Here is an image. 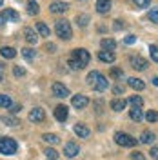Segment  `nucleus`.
<instances>
[{"label":"nucleus","instance_id":"ddd939ff","mask_svg":"<svg viewBox=\"0 0 158 160\" xmlns=\"http://www.w3.org/2000/svg\"><path fill=\"white\" fill-rule=\"evenodd\" d=\"M2 18L6 20V22H20V15L15 9L7 8V9L2 11Z\"/></svg>","mask_w":158,"mask_h":160},{"label":"nucleus","instance_id":"37998d69","mask_svg":"<svg viewBox=\"0 0 158 160\" xmlns=\"http://www.w3.org/2000/svg\"><path fill=\"white\" fill-rule=\"evenodd\" d=\"M131 158L133 160H144V155H142L140 151H133V153H131Z\"/></svg>","mask_w":158,"mask_h":160},{"label":"nucleus","instance_id":"79ce46f5","mask_svg":"<svg viewBox=\"0 0 158 160\" xmlns=\"http://www.w3.org/2000/svg\"><path fill=\"white\" fill-rule=\"evenodd\" d=\"M135 42H136V37H135V35H129V37H126V38H124V44H127V46L135 44Z\"/></svg>","mask_w":158,"mask_h":160},{"label":"nucleus","instance_id":"20e7f679","mask_svg":"<svg viewBox=\"0 0 158 160\" xmlns=\"http://www.w3.org/2000/svg\"><path fill=\"white\" fill-rule=\"evenodd\" d=\"M129 64H131V68L136 71H146L149 66V62L144 57H140V55H133V57H129Z\"/></svg>","mask_w":158,"mask_h":160},{"label":"nucleus","instance_id":"aec40b11","mask_svg":"<svg viewBox=\"0 0 158 160\" xmlns=\"http://www.w3.org/2000/svg\"><path fill=\"white\" fill-rule=\"evenodd\" d=\"M100 46H102V49H104V51H115V48H116V42H115L113 38H102Z\"/></svg>","mask_w":158,"mask_h":160},{"label":"nucleus","instance_id":"a878e982","mask_svg":"<svg viewBox=\"0 0 158 160\" xmlns=\"http://www.w3.org/2000/svg\"><path fill=\"white\" fill-rule=\"evenodd\" d=\"M0 55H2L4 58L11 60V58L17 57V49H13V48H2V49H0Z\"/></svg>","mask_w":158,"mask_h":160},{"label":"nucleus","instance_id":"b1692460","mask_svg":"<svg viewBox=\"0 0 158 160\" xmlns=\"http://www.w3.org/2000/svg\"><path fill=\"white\" fill-rule=\"evenodd\" d=\"M20 53H22V57L27 60V62H33V60H35V57H37L35 49H31V48H24V49H20Z\"/></svg>","mask_w":158,"mask_h":160},{"label":"nucleus","instance_id":"7c9ffc66","mask_svg":"<svg viewBox=\"0 0 158 160\" xmlns=\"http://www.w3.org/2000/svg\"><path fill=\"white\" fill-rule=\"evenodd\" d=\"M67 66H69L73 71H80V69H84V66L80 64L78 60H75V58H69V62H67Z\"/></svg>","mask_w":158,"mask_h":160},{"label":"nucleus","instance_id":"412c9836","mask_svg":"<svg viewBox=\"0 0 158 160\" xmlns=\"http://www.w3.org/2000/svg\"><path fill=\"white\" fill-rule=\"evenodd\" d=\"M0 120H2L6 126H18V124H20V120L17 118V117H11V115H2Z\"/></svg>","mask_w":158,"mask_h":160},{"label":"nucleus","instance_id":"bb28decb","mask_svg":"<svg viewBox=\"0 0 158 160\" xmlns=\"http://www.w3.org/2000/svg\"><path fill=\"white\" fill-rule=\"evenodd\" d=\"M140 142H142V144H151V142H155V133L144 131V133L140 135Z\"/></svg>","mask_w":158,"mask_h":160},{"label":"nucleus","instance_id":"2f4dec72","mask_svg":"<svg viewBox=\"0 0 158 160\" xmlns=\"http://www.w3.org/2000/svg\"><path fill=\"white\" fill-rule=\"evenodd\" d=\"M87 22H89V17H87V15H77V24H78V26L86 28V26H87Z\"/></svg>","mask_w":158,"mask_h":160},{"label":"nucleus","instance_id":"72a5a7b5","mask_svg":"<svg viewBox=\"0 0 158 160\" xmlns=\"http://www.w3.org/2000/svg\"><path fill=\"white\" fill-rule=\"evenodd\" d=\"M149 51H151V58H153V62H158V48H156V44H151V46H149Z\"/></svg>","mask_w":158,"mask_h":160},{"label":"nucleus","instance_id":"9d476101","mask_svg":"<svg viewBox=\"0 0 158 160\" xmlns=\"http://www.w3.org/2000/svg\"><path fill=\"white\" fill-rule=\"evenodd\" d=\"M71 104H73V108H77V109H84V108L89 106V98L84 97V95H75L73 100H71Z\"/></svg>","mask_w":158,"mask_h":160},{"label":"nucleus","instance_id":"6e6552de","mask_svg":"<svg viewBox=\"0 0 158 160\" xmlns=\"http://www.w3.org/2000/svg\"><path fill=\"white\" fill-rule=\"evenodd\" d=\"M29 120H31V122H35V124L44 122V120H46V111L42 109V108H35V109H31Z\"/></svg>","mask_w":158,"mask_h":160},{"label":"nucleus","instance_id":"ea45409f","mask_svg":"<svg viewBox=\"0 0 158 160\" xmlns=\"http://www.w3.org/2000/svg\"><path fill=\"white\" fill-rule=\"evenodd\" d=\"M149 18H151V22H153V24H156V22H158V11H156V8H153V9H151V13H149Z\"/></svg>","mask_w":158,"mask_h":160},{"label":"nucleus","instance_id":"f3484780","mask_svg":"<svg viewBox=\"0 0 158 160\" xmlns=\"http://www.w3.org/2000/svg\"><path fill=\"white\" fill-rule=\"evenodd\" d=\"M24 37H26V40H27L29 44H37V42H38V35H37V31L31 29V28H24Z\"/></svg>","mask_w":158,"mask_h":160},{"label":"nucleus","instance_id":"c03bdc74","mask_svg":"<svg viewBox=\"0 0 158 160\" xmlns=\"http://www.w3.org/2000/svg\"><path fill=\"white\" fill-rule=\"evenodd\" d=\"M46 49L49 51V53H55V49H57V46H55V44H47V46H46Z\"/></svg>","mask_w":158,"mask_h":160},{"label":"nucleus","instance_id":"c9c22d12","mask_svg":"<svg viewBox=\"0 0 158 160\" xmlns=\"http://www.w3.org/2000/svg\"><path fill=\"white\" fill-rule=\"evenodd\" d=\"M13 75H15L17 78H20V77H24V75H26V69H24V68H20V66H13Z\"/></svg>","mask_w":158,"mask_h":160},{"label":"nucleus","instance_id":"4be33fe9","mask_svg":"<svg viewBox=\"0 0 158 160\" xmlns=\"http://www.w3.org/2000/svg\"><path fill=\"white\" fill-rule=\"evenodd\" d=\"M27 13L29 15H38L40 13V6L37 0H27Z\"/></svg>","mask_w":158,"mask_h":160},{"label":"nucleus","instance_id":"4468645a","mask_svg":"<svg viewBox=\"0 0 158 160\" xmlns=\"http://www.w3.org/2000/svg\"><path fill=\"white\" fill-rule=\"evenodd\" d=\"M75 135H77L78 138H89L91 129H89L87 126H84V124H77V126H75Z\"/></svg>","mask_w":158,"mask_h":160},{"label":"nucleus","instance_id":"8fccbe9b","mask_svg":"<svg viewBox=\"0 0 158 160\" xmlns=\"http://www.w3.org/2000/svg\"><path fill=\"white\" fill-rule=\"evenodd\" d=\"M2 24H4V18H2V15H0V26H2Z\"/></svg>","mask_w":158,"mask_h":160},{"label":"nucleus","instance_id":"4c0bfd02","mask_svg":"<svg viewBox=\"0 0 158 160\" xmlns=\"http://www.w3.org/2000/svg\"><path fill=\"white\" fill-rule=\"evenodd\" d=\"M98 77H100V73H98V71H91V73L87 75V82L91 84V86H93V84H95V80L98 78Z\"/></svg>","mask_w":158,"mask_h":160},{"label":"nucleus","instance_id":"de8ad7c7","mask_svg":"<svg viewBox=\"0 0 158 160\" xmlns=\"http://www.w3.org/2000/svg\"><path fill=\"white\" fill-rule=\"evenodd\" d=\"M2 80H4V66L0 64V82H2Z\"/></svg>","mask_w":158,"mask_h":160},{"label":"nucleus","instance_id":"f03ea898","mask_svg":"<svg viewBox=\"0 0 158 160\" xmlns=\"http://www.w3.org/2000/svg\"><path fill=\"white\" fill-rule=\"evenodd\" d=\"M17 149H18V144L13 138H9V137L0 138V153L2 155H15Z\"/></svg>","mask_w":158,"mask_h":160},{"label":"nucleus","instance_id":"9b49d317","mask_svg":"<svg viewBox=\"0 0 158 160\" xmlns=\"http://www.w3.org/2000/svg\"><path fill=\"white\" fill-rule=\"evenodd\" d=\"M67 9H69V4H67V2H58V0H57V2H53V4L49 6V11L51 13H55V15L66 13Z\"/></svg>","mask_w":158,"mask_h":160},{"label":"nucleus","instance_id":"a19ab883","mask_svg":"<svg viewBox=\"0 0 158 160\" xmlns=\"http://www.w3.org/2000/svg\"><path fill=\"white\" fill-rule=\"evenodd\" d=\"M7 109H11V113H15V115H17V113H20V111H22V106H20V104H11Z\"/></svg>","mask_w":158,"mask_h":160},{"label":"nucleus","instance_id":"cd10ccee","mask_svg":"<svg viewBox=\"0 0 158 160\" xmlns=\"http://www.w3.org/2000/svg\"><path fill=\"white\" fill-rule=\"evenodd\" d=\"M129 104H131L133 108H142V104H144V100L140 98L138 95H133V97H129Z\"/></svg>","mask_w":158,"mask_h":160},{"label":"nucleus","instance_id":"39448f33","mask_svg":"<svg viewBox=\"0 0 158 160\" xmlns=\"http://www.w3.org/2000/svg\"><path fill=\"white\" fill-rule=\"evenodd\" d=\"M71 58L78 60L80 64H82V66L86 68V66L89 64V60H91V57H89V51H87V49H82V48H80V49H75V51H73Z\"/></svg>","mask_w":158,"mask_h":160},{"label":"nucleus","instance_id":"09e8293b","mask_svg":"<svg viewBox=\"0 0 158 160\" xmlns=\"http://www.w3.org/2000/svg\"><path fill=\"white\" fill-rule=\"evenodd\" d=\"M124 28V24H120V20H116V24H115V29H122Z\"/></svg>","mask_w":158,"mask_h":160},{"label":"nucleus","instance_id":"f704fd0d","mask_svg":"<svg viewBox=\"0 0 158 160\" xmlns=\"http://www.w3.org/2000/svg\"><path fill=\"white\" fill-rule=\"evenodd\" d=\"M109 75H111V78H122L124 77V71L120 69V68H113Z\"/></svg>","mask_w":158,"mask_h":160},{"label":"nucleus","instance_id":"3c124183","mask_svg":"<svg viewBox=\"0 0 158 160\" xmlns=\"http://www.w3.org/2000/svg\"><path fill=\"white\" fill-rule=\"evenodd\" d=\"M2 4H4V0H0V8H2Z\"/></svg>","mask_w":158,"mask_h":160},{"label":"nucleus","instance_id":"f257e3e1","mask_svg":"<svg viewBox=\"0 0 158 160\" xmlns=\"http://www.w3.org/2000/svg\"><path fill=\"white\" fill-rule=\"evenodd\" d=\"M55 31H57V35H58L62 40H71V38H73V29H71V24L66 18L57 20V24H55Z\"/></svg>","mask_w":158,"mask_h":160},{"label":"nucleus","instance_id":"a18cd8bd","mask_svg":"<svg viewBox=\"0 0 158 160\" xmlns=\"http://www.w3.org/2000/svg\"><path fill=\"white\" fill-rule=\"evenodd\" d=\"M120 93H124V86H116L115 88V95H120Z\"/></svg>","mask_w":158,"mask_h":160},{"label":"nucleus","instance_id":"c756f323","mask_svg":"<svg viewBox=\"0 0 158 160\" xmlns=\"http://www.w3.org/2000/svg\"><path fill=\"white\" fill-rule=\"evenodd\" d=\"M42 138H44V142H47V144H58V137L53 135V133H46Z\"/></svg>","mask_w":158,"mask_h":160},{"label":"nucleus","instance_id":"49530a36","mask_svg":"<svg viewBox=\"0 0 158 160\" xmlns=\"http://www.w3.org/2000/svg\"><path fill=\"white\" fill-rule=\"evenodd\" d=\"M151 157H153V158H156V157H158V149H156V148H153V149H151Z\"/></svg>","mask_w":158,"mask_h":160},{"label":"nucleus","instance_id":"dca6fc26","mask_svg":"<svg viewBox=\"0 0 158 160\" xmlns=\"http://www.w3.org/2000/svg\"><path fill=\"white\" fill-rule=\"evenodd\" d=\"M96 11L100 15H106L111 11V0H96Z\"/></svg>","mask_w":158,"mask_h":160},{"label":"nucleus","instance_id":"58836bf2","mask_svg":"<svg viewBox=\"0 0 158 160\" xmlns=\"http://www.w3.org/2000/svg\"><path fill=\"white\" fill-rule=\"evenodd\" d=\"M133 2H135L136 8H147V6H151V0H133Z\"/></svg>","mask_w":158,"mask_h":160},{"label":"nucleus","instance_id":"5701e85b","mask_svg":"<svg viewBox=\"0 0 158 160\" xmlns=\"http://www.w3.org/2000/svg\"><path fill=\"white\" fill-rule=\"evenodd\" d=\"M129 117H131V120H135V122H140V120L144 118L142 108H133V109L129 111Z\"/></svg>","mask_w":158,"mask_h":160},{"label":"nucleus","instance_id":"c85d7f7f","mask_svg":"<svg viewBox=\"0 0 158 160\" xmlns=\"http://www.w3.org/2000/svg\"><path fill=\"white\" fill-rule=\"evenodd\" d=\"M11 104H13V102H11L9 95H0V108H6V109H7Z\"/></svg>","mask_w":158,"mask_h":160},{"label":"nucleus","instance_id":"6ab92c4d","mask_svg":"<svg viewBox=\"0 0 158 160\" xmlns=\"http://www.w3.org/2000/svg\"><path fill=\"white\" fill-rule=\"evenodd\" d=\"M126 104H127V102H126L124 98H115L113 102H111V109L116 111V113H118V111H124L126 109Z\"/></svg>","mask_w":158,"mask_h":160},{"label":"nucleus","instance_id":"a211bd4d","mask_svg":"<svg viewBox=\"0 0 158 160\" xmlns=\"http://www.w3.org/2000/svg\"><path fill=\"white\" fill-rule=\"evenodd\" d=\"M98 58L102 60V62H106V64H111V62H115V58H116V57H115V53H113V51H98Z\"/></svg>","mask_w":158,"mask_h":160},{"label":"nucleus","instance_id":"423d86ee","mask_svg":"<svg viewBox=\"0 0 158 160\" xmlns=\"http://www.w3.org/2000/svg\"><path fill=\"white\" fill-rule=\"evenodd\" d=\"M51 91H53V95L58 97V98H66V97H69V89H67L64 84H60V82H55V84L51 86Z\"/></svg>","mask_w":158,"mask_h":160},{"label":"nucleus","instance_id":"7ed1b4c3","mask_svg":"<svg viewBox=\"0 0 158 160\" xmlns=\"http://www.w3.org/2000/svg\"><path fill=\"white\" fill-rule=\"evenodd\" d=\"M115 142L118 146H122V148H133V146H136V138L127 135V133H115Z\"/></svg>","mask_w":158,"mask_h":160},{"label":"nucleus","instance_id":"f8f14e48","mask_svg":"<svg viewBox=\"0 0 158 160\" xmlns=\"http://www.w3.org/2000/svg\"><path fill=\"white\" fill-rule=\"evenodd\" d=\"M109 88V80L104 77V75H100L98 78L95 80V84H93V89L98 91V93H102V91H106Z\"/></svg>","mask_w":158,"mask_h":160},{"label":"nucleus","instance_id":"393cba45","mask_svg":"<svg viewBox=\"0 0 158 160\" xmlns=\"http://www.w3.org/2000/svg\"><path fill=\"white\" fill-rule=\"evenodd\" d=\"M37 31L40 33V37H46V38H49V35H51L49 28H47L44 22H37Z\"/></svg>","mask_w":158,"mask_h":160},{"label":"nucleus","instance_id":"0eeeda50","mask_svg":"<svg viewBox=\"0 0 158 160\" xmlns=\"http://www.w3.org/2000/svg\"><path fill=\"white\" fill-rule=\"evenodd\" d=\"M78 153H80V148H78V144H75V142H67V144L64 146V155H66L67 158H75Z\"/></svg>","mask_w":158,"mask_h":160},{"label":"nucleus","instance_id":"e433bc0d","mask_svg":"<svg viewBox=\"0 0 158 160\" xmlns=\"http://www.w3.org/2000/svg\"><path fill=\"white\" fill-rule=\"evenodd\" d=\"M44 153H46V157H47L49 160H57V157H58V153L53 149V148H47V149L44 151Z\"/></svg>","mask_w":158,"mask_h":160},{"label":"nucleus","instance_id":"1a4fd4ad","mask_svg":"<svg viewBox=\"0 0 158 160\" xmlns=\"http://www.w3.org/2000/svg\"><path fill=\"white\" fill-rule=\"evenodd\" d=\"M67 117H69V108L67 106H57L55 108V118L58 120V122H66L67 120Z\"/></svg>","mask_w":158,"mask_h":160},{"label":"nucleus","instance_id":"2eb2a0df","mask_svg":"<svg viewBox=\"0 0 158 160\" xmlns=\"http://www.w3.org/2000/svg\"><path fill=\"white\" fill-rule=\"evenodd\" d=\"M127 86L131 88V89H135V91H142L144 88H146V84H144L140 78H136V77H131V78H127Z\"/></svg>","mask_w":158,"mask_h":160},{"label":"nucleus","instance_id":"473e14b6","mask_svg":"<svg viewBox=\"0 0 158 160\" xmlns=\"http://www.w3.org/2000/svg\"><path fill=\"white\" fill-rule=\"evenodd\" d=\"M146 118H147V122H149V124H155V122H156V118H158L156 111H155V109L147 111V115H146Z\"/></svg>","mask_w":158,"mask_h":160}]
</instances>
